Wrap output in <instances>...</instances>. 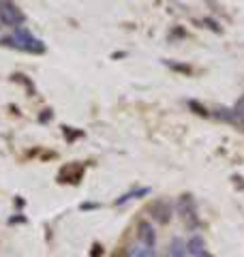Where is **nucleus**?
I'll return each mask as SVG.
<instances>
[{"mask_svg": "<svg viewBox=\"0 0 244 257\" xmlns=\"http://www.w3.org/2000/svg\"><path fill=\"white\" fill-rule=\"evenodd\" d=\"M13 39H15V50H24V52H30V54H41L45 52V45L39 41V39L32 37V32L28 28H15L13 32Z\"/></svg>", "mask_w": 244, "mask_h": 257, "instance_id": "obj_1", "label": "nucleus"}, {"mask_svg": "<svg viewBox=\"0 0 244 257\" xmlns=\"http://www.w3.org/2000/svg\"><path fill=\"white\" fill-rule=\"evenodd\" d=\"M26 22V15L20 11V7L11 0H0V24L11 28H20Z\"/></svg>", "mask_w": 244, "mask_h": 257, "instance_id": "obj_2", "label": "nucleus"}, {"mask_svg": "<svg viewBox=\"0 0 244 257\" xmlns=\"http://www.w3.org/2000/svg\"><path fill=\"white\" fill-rule=\"evenodd\" d=\"M178 210H180V216L186 227H195V223H197V210H195V202L189 193L178 199Z\"/></svg>", "mask_w": 244, "mask_h": 257, "instance_id": "obj_3", "label": "nucleus"}, {"mask_svg": "<svg viewBox=\"0 0 244 257\" xmlns=\"http://www.w3.org/2000/svg\"><path fill=\"white\" fill-rule=\"evenodd\" d=\"M150 214L154 216V221L169 223V219H172V206H169V202H154L150 208Z\"/></svg>", "mask_w": 244, "mask_h": 257, "instance_id": "obj_4", "label": "nucleus"}, {"mask_svg": "<svg viewBox=\"0 0 244 257\" xmlns=\"http://www.w3.org/2000/svg\"><path fill=\"white\" fill-rule=\"evenodd\" d=\"M140 240H142V244L148 248H154V244H157V231H154V227L148 221L140 223Z\"/></svg>", "mask_w": 244, "mask_h": 257, "instance_id": "obj_5", "label": "nucleus"}, {"mask_svg": "<svg viewBox=\"0 0 244 257\" xmlns=\"http://www.w3.org/2000/svg\"><path fill=\"white\" fill-rule=\"evenodd\" d=\"M201 251H206V240H203L199 234L191 236V240L186 242V253H191V255L195 257V255L201 253Z\"/></svg>", "mask_w": 244, "mask_h": 257, "instance_id": "obj_6", "label": "nucleus"}, {"mask_svg": "<svg viewBox=\"0 0 244 257\" xmlns=\"http://www.w3.org/2000/svg\"><path fill=\"white\" fill-rule=\"evenodd\" d=\"M169 253H172V257H184L186 255V242H184L182 238L176 236L172 240V251H169Z\"/></svg>", "mask_w": 244, "mask_h": 257, "instance_id": "obj_7", "label": "nucleus"}, {"mask_svg": "<svg viewBox=\"0 0 244 257\" xmlns=\"http://www.w3.org/2000/svg\"><path fill=\"white\" fill-rule=\"evenodd\" d=\"M189 105H191V109L195 111V114H199V116H208V111H206V109H203V105H199V103H195V101H191V103H189Z\"/></svg>", "mask_w": 244, "mask_h": 257, "instance_id": "obj_8", "label": "nucleus"}, {"mask_svg": "<svg viewBox=\"0 0 244 257\" xmlns=\"http://www.w3.org/2000/svg\"><path fill=\"white\" fill-rule=\"evenodd\" d=\"M135 257H154V248L144 246V248H140V251L135 253Z\"/></svg>", "mask_w": 244, "mask_h": 257, "instance_id": "obj_9", "label": "nucleus"}, {"mask_svg": "<svg viewBox=\"0 0 244 257\" xmlns=\"http://www.w3.org/2000/svg\"><path fill=\"white\" fill-rule=\"evenodd\" d=\"M39 120H41V122H50V120H52V109H45V114H41Z\"/></svg>", "mask_w": 244, "mask_h": 257, "instance_id": "obj_10", "label": "nucleus"}, {"mask_svg": "<svg viewBox=\"0 0 244 257\" xmlns=\"http://www.w3.org/2000/svg\"><path fill=\"white\" fill-rule=\"evenodd\" d=\"M195 257H214V255H212V253H208V251H201V253H197Z\"/></svg>", "mask_w": 244, "mask_h": 257, "instance_id": "obj_11", "label": "nucleus"}]
</instances>
